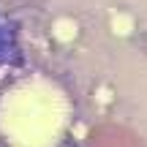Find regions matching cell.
Segmentation results:
<instances>
[{
    "instance_id": "obj_1",
    "label": "cell",
    "mask_w": 147,
    "mask_h": 147,
    "mask_svg": "<svg viewBox=\"0 0 147 147\" xmlns=\"http://www.w3.org/2000/svg\"><path fill=\"white\" fill-rule=\"evenodd\" d=\"M68 98L44 76L16 82L0 98V131L14 147H52L68 125Z\"/></svg>"
}]
</instances>
